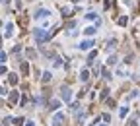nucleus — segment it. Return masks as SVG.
<instances>
[{
    "label": "nucleus",
    "instance_id": "obj_4",
    "mask_svg": "<svg viewBox=\"0 0 140 126\" xmlns=\"http://www.w3.org/2000/svg\"><path fill=\"white\" fill-rule=\"evenodd\" d=\"M12 35H14V23H12V22L4 23V39L12 37Z\"/></svg>",
    "mask_w": 140,
    "mask_h": 126
},
{
    "label": "nucleus",
    "instance_id": "obj_13",
    "mask_svg": "<svg viewBox=\"0 0 140 126\" xmlns=\"http://www.w3.org/2000/svg\"><path fill=\"white\" fill-rule=\"evenodd\" d=\"M58 66H62V58L61 56H54L53 58V68H58Z\"/></svg>",
    "mask_w": 140,
    "mask_h": 126
},
{
    "label": "nucleus",
    "instance_id": "obj_6",
    "mask_svg": "<svg viewBox=\"0 0 140 126\" xmlns=\"http://www.w3.org/2000/svg\"><path fill=\"white\" fill-rule=\"evenodd\" d=\"M49 16H51V12H49V10L47 8H43V10H39V12L37 14H35V19H41V18H49Z\"/></svg>",
    "mask_w": 140,
    "mask_h": 126
},
{
    "label": "nucleus",
    "instance_id": "obj_31",
    "mask_svg": "<svg viewBox=\"0 0 140 126\" xmlns=\"http://www.w3.org/2000/svg\"><path fill=\"white\" fill-rule=\"evenodd\" d=\"M99 126H107V122H103V124H99Z\"/></svg>",
    "mask_w": 140,
    "mask_h": 126
},
{
    "label": "nucleus",
    "instance_id": "obj_29",
    "mask_svg": "<svg viewBox=\"0 0 140 126\" xmlns=\"http://www.w3.org/2000/svg\"><path fill=\"white\" fill-rule=\"evenodd\" d=\"M128 126H138V122H136V120L132 118V120H131V124H128Z\"/></svg>",
    "mask_w": 140,
    "mask_h": 126
},
{
    "label": "nucleus",
    "instance_id": "obj_5",
    "mask_svg": "<svg viewBox=\"0 0 140 126\" xmlns=\"http://www.w3.org/2000/svg\"><path fill=\"white\" fill-rule=\"evenodd\" d=\"M62 122H64V114L62 113H57L53 117V120H51V126H61Z\"/></svg>",
    "mask_w": 140,
    "mask_h": 126
},
{
    "label": "nucleus",
    "instance_id": "obj_2",
    "mask_svg": "<svg viewBox=\"0 0 140 126\" xmlns=\"http://www.w3.org/2000/svg\"><path fill=\"white\" fill-rule=\"evenodd\" d=\"M61 99H62V101H68V103H72V91H70V87L64 85V87L61 89Z\"/></svg>",
    "mask_w": 140,
    "mask_h": 126
},
{
    "label": "nucleus",
    "instance_id": "obj_26",
    "mask_svg": "<svg viewBox=\"0 0 140 126\" xmlns=\"http://www.w3.org/2000/svg\"><path fill=\"white\" fill-rule=\"evenodd\" d=\"M107 64H117V56H109V60H107Z\"/></svg>",
    "mask_w": 140,
    "mask_h": 126
},
{
    "label": "nucleus",
    "instance_id": "obj_28",
    "mask_svg": "<svg viewBox=\"0 0 140 126\" xmlns=\"http://www.w3.org/2000/svg\"><path fill=\"white\" fill-rule=\"evenodd\" d=\"M26 126H35V122L33 120H26Z\"/></svg>",
    "mask_w": 140,
    "mask_h": 126
},
{
    "label": "nucleus",
    "instance_id": "obj_8",
    "mask_svg": "<svg viewBox=\"0 0 140 126\" xmlns=\"http://www.w3.org/2000/svg\"><path fill=\"white\" fill-rule=\"evenodd\" d=\"M96 31H97V27H93V25H88V27L84 29V35H86V37H92V35H96Z\"/></svg>",
    "mask_w": 140,
    "mask_h": 126
},
{
    "label": "nucleus",
    "instance_id": "obj_30",
    "mask_svg": "<svg viewBox=\"0 0 140 126\" xmlns=\"http://www.w3.org/2000/svg\"><path fill=\"white\" fill-rule=\"evenodd\" d=\"M2 4H8V0H2Z\"/></svg>",
    "mask_w": 140,
    "mask_h": 126
},
{
    "label": "nucleus",
    "instance_id": "obj_3",
    "mask_svg": "<svg viewBox=\"0 0 140 126\" xmlns=\"http://www.w3.org/2000/svg\"><path fill=\"white\" fill-rule=\"evenodd\" d=\"M93 45H96L93 39H84V41L80 43V50H89V49H93Z\"/></svg>",
    "mask_w": 140,
    "mask_h": 126
},
{
    "label": "nucleus",
    "instance_id": "obj_18",
    "mask_svg": "<svg viewBox=\"0 0 140 126\" xmlns=\"http://www.w3.org/2000/svg\"><path fill=\"white\" fill-rule=\"evenodd\" d=\"M26 54H27L29 58H35V56H37V52H35L33 49H26Z\"/></svg>",
    "mask_w": 140,
    "mask_h": 126
},
{
    "label": "nucleus",
    "instance_id": "obj_24",
    "mask_svg": "<svg viewBox=\"0 0 140 126\" xmlns=\"http://www.w3.org/2000/svg\"><path fill=\"white\" fill-rule=\"evenodd\" d=\"M101 120H103V122H109V120H111V114H109V113H105L103 117H101Z\"/></svg>",
    "mask_w": 140,
    "mask_h": 126
},
{
    "label": "nucleus",
    "instance_id": "obj_16",
    "mask_svg": "<svg viewBox=\"0 0 140 126\" xmlns=\"http://www.w3.org/2000/svg\"><path fill=\"white\" fill-rule=\"evenodd\" d=\"M127 114H128V107H121V111H119V117H121V118H124Z\"/></svg>",
    "mask_w": 140,
    "mask_h": 126
},
{
    "label": "nucleus",
    "instance_id": "obj_11",
    "mask_svg": "<svg viewBox=\"0 0 140 126\" xmlns=\"http://www.w3.org/2000/svg\"><path fill=\"white\" fill-rule=\"evenodd\" d=\"M19 70H22L23 76H27V74H29V64H27V62H22V64H19Z\"/></svg>",
    "mask_w": 140,
    "mask_h": 126
},
{
    "label": "nucleus",
    "instance_id": "obj_23",
    "mask_svg": "<svg viewBox=\"0 0 140 126\" xmlns=\"http://www.w3.org/2000/svg\"><path fill=\"white\" fill-rule=\"evenodd\" d=\"M138 95H140V91H138V89H134V91H132L131 95H128V99H136Z\"/></svg>",
    "mask_w": 140,
    "mask_h": 126
},
{
    "label": "nucleus",
    "instance_id": "obj_14",
    "mask_svg": "<svg viewBox=\"0 0 140 126\" xmlns=\"http://www.w3.org/2000/svg\"><path fill=\"white\" fill-rule=\"evenodd\" d=\"M117 23H119V25H121V27H124V25H127V23H128V18H127V16H121V18H119V19H117Z\"/></svg>",
    "mask_w": 140,
    "mask_h": 126
},
{
    "label": "nucleus",
    "instance_id": "obj_25",
    "mask_svg": "<svg viewBox=\"0 0 140 126\" xmlns=\"http://www.w3.org/2000/svg\"><path fill=\"white\" fill-rule=\"evenodd\" d=\"M62 16H64V18L70 16V8H62Z\"/></svg>",
    "mask_w": 140,
    "mask_h": 126
},
{
    "label": "nucleus",
    "instance_id": "obj_27",
    "mask_svg": "<svg viewBox=\"0 0 140 126\" xmlns=\"http://www.w3.org/2000/svg\"><path fill=\"white\" fill-rule=\"evenodd\" d=\"M0 58H2V62H6V60H8V54H6V50H2V54H0Z\"/></svg>",
    "mask_w": 140,
    "mask_h": 126
},
{
    "label": "nucleus",
    "instance_id": "obj_22",
    "mask_svg": "<svg viewBox=\"0 0 140 126\" xmlns=\"http://www.w3.org/2000/svg\"><path fill=\"white\" fill-rule=\"evenodd\" d=\"M10 122H14V118H12V117H6V118L2 120V126H8Z\"/></svg>",
    "mask_w": 140,
    "mask_h": 126
},
{
    "label": "nucleus",
    "instance_id": "obj_19",
    "mask_svg": "<svg viewBox=\"0 0 140 126\" xmlns=\"http://www.w3.org/2000/svg\"><path fill=\"white\" fill-rule=\"evenodd\" d=\"M101 76H103L105 80H109V78H111V74H109V70H107V68H101Z\"/></svg>",
    "mask_w": 140,
    "mask_h": 126
},
{
    "label": "nucleus",
    "instance_id": "obj_9",
    "mask_svg": "<svg viewBox=\"0 0 140 126\" xmlns=\"http://www.w3.org/2000/svg\"><path fill=\"white\" fill-rule=\"evenodd\" d=\"M89 80V70H82L80 72V82H88Z\"/></svg>",
    "mask_w": 140,
    "mask_h": 126
},
{
    "label": "nucleus",
    "instance_id": "obj_17",
    "mask_svg": "<svg viewBox=\"0 0 140 126\" xmlns=\"http://www.w3.org/2000/svg\"><path fill=\"white\" fill-rule=\"evenodd\" d=\"M70 109H72L74 113H78V111H80V103H78V101H74V103H70Z\"/></svg>",
    "mask_w": 140,
    "mask_h": 126
},
{
    "label": "nucleus",
    "instance_id": "obj_12",
    "mask_svg": "<svg viewBox=\"0 0 140 126\" xmlns=\"http://www.w3.org/2000/svg\"><path fill=\"white\" fill-rule=\"evenodd\" d=\"M18 99H19L18 91H10V103H18Z\"/></svg>",
    "mask_w": 140,
    "mask_h": 126
},
{
    "label": "nucleus",
    "instance_id": "obj_15",
    "mask_svg": "<svg viewBox=\"0 0 140 126\" xmlns=\"http://www.w3.org/2000/svg\"><path fill=\"white\" fill-rule=\"evenodd\" d=\"M8 78H10V85H18V76L16 74H10Z\"/></svg>",
    "mask_w": 140,
    "mask_h": 126
},
{
    "label": "nucleus",
    "instance_id": "obj_7",
    "mask_svg": "<svg viewBox=\"0 0 140 126\" xmlns=\"http://www.w3.org/2000/svg\"><path fill=\"white\" fill-rule=\"evenodd\" d=\"M61 99H53L51 101V103H49V109H51V111H58V109H61Z\"/></svg>",
    "mask_w": 140,
    "mask_h": 126
},
{
    "label": "nucleus",
    "instance_id": "obj_10",
    "mask_svg": "<svg viewBox=\"0 0 140 126\" xmlns=\"http://www.w3.org/2000/svg\"><path fill=\"white\" fill-rule=\"evenodd\" d=\"M51 78H53V74H51V72H43L41 82H43V83H49V82H51Z\"/></svg>",
    "mask_w": 140,
    "mask_h": 126
},
{
    "label": "nucleus",
    "instance_id": "obj_1",
    "mask_svg": "<svg viewBox=\"0 0 140 126\" xmlns=\"http://www.w3.org/2000/svg\"><path fill=\"white\" fill-rule=\"evenodd\" d=\"M33 35H35V41H39V43H45L49 39V33L45 31L43 27H39V29H35L33 31Z\"/></svg>",
    "mask_w": 140,
    "mask_h": 126
},
{
    "label": "nucleus",
    "instance_id": "obj_21",
    "mask_svg": "<svg viewBox=\"0 0 140 126\" xmlns=\"http://www.w3.org/2000/svg\"><path fill=\"white\" fill-rule=\"evenodd\" d=\"M86 19H97V14L96 12H89V14H86Z\"/></svg>",
    "mask_w": 140,
    "mask_h": 126
},
{
    "label": "nucleus",
    "instance_id": "obj_20",
    "mask_svg": "<svg viewBox=\"0 0 140 126\" xmlns=\"http://www.w3.org/2000/svg\"><path fill=\"white\" fill-rule=\"evenodd\" d=\"M107 95H109V89H101V93H99V99H107Z\"/></svg>",
    "mask_w": 140,
    "mask_h": 126
}]
</instances>
